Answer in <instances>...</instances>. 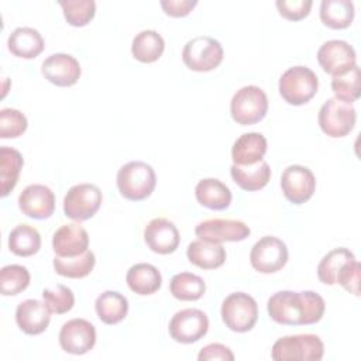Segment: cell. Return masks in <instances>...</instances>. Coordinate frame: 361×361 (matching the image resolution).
Here are the masks:
<instances>
[{
    "instance_id": "3957f363",
    "label": "cell",
    "mask_w": 361,
    "mask_h": 361,
    "mask_svg": "<svg viewBox=\"0 0 361 361\" xmlns=\"http://www.w3.org/2000/svg\"><path fill=\"white\" fill-rule=\"evenodd\" d=\"M323 354L324 344L316 334H295L281 337L274 343L271 351V357L276 361H320Z\"/></svg>"
},
{
    "instance_id": "8fae6325",
    "label": "cell",
    "mask_w": 361,
    "mask_h": 361,
    "mask_svg": "<svg viewBox=\"0 0 361 361\" xmlns=\"http://www.w3.org/2000/svg\"><path fill=\"white\" fill-rule=\"evenodd\" d=\"M171 337L182 344L199 341L209 330V319L203 310L182 309L176 312L169 322Z\"/></svg>"
},
{
    "instance_id": "8d00e7d4",
    "label": "cell",
    "mask_w": 361,
    "mask_h": 361,
    "mask_svg": "<svg viewBox=\"0 0 361 361\" xmlns=\"http://www.w3.org/2000/svg\"><path fill=\"white\" fill-rule=\"evenodd\" d=\"M66 21L73 27H83L94 17L96 3L93 0L59 1Z\"/></svg>"
},
{
    "instance_id": "836d02e7",
    "label": "cell",
    "mask_w": 361,
    "mask_h": 361,
    "mask_svg": "<svg viewBox=\"0 0 361 361\" xmlns=\"http://www.w3.org/2000/svg\"><path fill=\"white\" fill-rule=\"evenodd\" d=\"M354 258V254L344 247L329 251L317 265V276L320 282H323L324 285L337 283V275L341 267Z\"/></svg>"
},
{
    "instance_id": "ffe728a7",
    "label": "cell",
    "mask_w": 361,
    "mask_h": 361,
    "mask_svg": "<svg viewBox=\"0 0 361 361\" xmlns=\"http://www.w3.org/2000/svg\"><path fill=\"white\" fill-rule=\"evenodd\" d=\"M16 322L20 330H23L25 334L37 336L47 330L51 322V310L45 302L27 299L17 306Z\"/></svg>"
},
{
    "instance_id": "8992f818",
    "label": "cell",
    "mask_w": 361,
    "mask_h": 361,
    "mask_svg": "<svg viewBox=\"0 0 361 361\" xmlns=\"http://www.w3.org/2000/svg\"><path fill=\"white\" fill-rule=\"evenodd\" d=\"M319 126L324 134L333 138L345 137L355 126L357 111L353 103L331 97L319 110Z\"/></svg>"
},
{
    "instance_id": "ab89813d",
    "label": "cell",
    "mask_w": 361,
    "mask_h": 361,
    "mask_svg": "<svg viewBox=\"0 0 361 361\" xmlns=\"http://www.w3.org/2000/svg\"><path fill=\"white\" fill-rule=\"evenodd\" d=\"M276 8L279 14L289 21H299L309 16L312 8V0H276Z\"/></svg>"
},
{
    "instance_id": "52a82bcc",
    "label": "cell",
    "mask_w": 361,
    "mask_h": 361,
    "mask_svg": "<svg viewBox=\"0 0 361 361\" xmlns=\"http://www.w3.org/2000/svg\"><path fill=\"white\" fill-rule=\"evenodd\" d=\"M221 319L233 331H250L258 319V306L252 296L244 292L228 295L221 303Z\"/></svg>"
},
{
    "instance_id": "277c9868",
    "label": "cell",
    "mask_w": 361,
    "mask_h": 361,
    "mask_svg": "<svg viewBox=\"0 0 361 361\" xmlns=\"http://www.w3.org/2000/svg\"><path fill=\"white\" fill-rule=\"evenodd\" d=\"M319 87L316 73L307 66H292L279 79V93L282 99L293 106H300L313 99Z\"/></svg>"
},
{
    "instance_id": "4316f807",
    "label": "cell",
    "mask_w": 361,
    "mask_h": 361,
    "mask_svg": "<svg viewBox=\"0 0 361 361\" xmlns=\"http://www.w3.org/2000/svg\"><path fill=\"white\" fill-rule=\"evenodd\" d=\"M94 309L104 324H117L124 320L128 313V300L120 292L106 290L97 296Z\"/></svg>"
},
{
    "instance_id": "1f68e13d",
    "label": "cell",
    "mask_w": 361,
    "mask_h": 361,
    "mask_svg": "<svg viewBox=\"0 0 361 361\" xmlns=\"http://www.w3.org/2000/svg\"><path fill=\"white\" fill-rule=\"evenodd\" d=\"M96 258L92 251H86L76 257H55L54 269L58 275L72 279H79L87 276L94 268Z\"/></svg>"
},
{
    "instance_id": "9c48e42d",
    "label": "cell",
    "mask_w": 361,
    "mask_h": 361,
    "mask_svg": "<svg viewBox=\"0 0 361 361\" xmlns=\"http://www.w3.org/2000/svg\"><path fill=\"white\" fill-rule=\"evenodd\" d=\"M102 200V192L96 185L79 183L66 192L63 197V213L78 223L85 221L97 213Z\"/></svg>"
},
{
    "instance_id": "603a6c76",
    "label": "cell",
    "mask_w": 361,
    "mask_h": 361,
    "mask_svg": "<svg viewBox=\"0 0 361 361\" xmlns=\"http://www.w3.org/2000/svg\"><path fill=\"white\" fill-rule=\"evenodd\" d=\"M188 259L202 269H216L226 261V250L220 243L204 240L192 241L186 250Z\"/></svg>"
},
{
    "instance_id": "f35d334b",
    "label": "cell",
    "mask_w": 361,
    "mask_h": 361,
    "mask_svg": "<svg viewBox=\"0 0 361 361\" xmlns=\"http://www.w3.org/2000/svg\"><path fill=\"white\" fill-rule=\"evenodd\" d=\"M27 117L17 109H1L0 110V137L16 138L27 130Z\"/></svg>"
},
{
    "instance_id": "ac0fdd59",
    "label": "cell",
    "mask_w": 361,
    "mask_h": 361,
    "mask_svg": "<svg viewBox=\"0 0 361 361\" xmlns=\"http://www.w3.org/2000/svg\"><path fill=\"white\" fill-rule=\"evenodd\" d=\"M144 240L151 251L166 255L176 251L180 237L172 221L164 217H157L145 226Z\"/></svg>"
},
{
    "instance_id": "6da1fadb",
    "label": "cell",
    "mask_w": 361,
    "mask_h": 361,
    "mask_svg": "<svg viewBox=\"0 0 361 361\" xmlns=\"http://www.w3.org/2000/svg\"><path fill=\"white\" fill-rule=\"evenodd\" d=\"M269 317L286 326L317 323L326 309L324 299L313 290H279L267 303Z\"/></svg>"
},
{
    "instance_id": "7a4b0ae2",
    "label": "cell",
    "mask_w": 361,
    "mask_h": 361,
    "mask_svg": "<svg viewBox=\"0 0 361 361\" xmlns=\"http://www.w3.org/2000/svg\"><path fill=\"white\" fill-rule=\"evenodd\" d=\"M157 176L151 165L142 161H130L117 172V188L123 197L138 202L147 199L155 189Z\"/></svg>"
},
{
    "instance_id": "4dcf8cb0",
    "label": "cell",
    "mask_w": 361,
    "mask_h": 361,
    "mask_svg": "<svg viewBox=\"0 0 361 361\" xmlns=\"http://www.w3.org/2000/svg\"><path fill=\"white\" fill-rule=\"evenodd\" d=\"M8 248L14 255L31 257L41 248V235L32 226L18 224L10 231Z\"/></svg>"
},
{
    "instance_id": "83f0119b",
    "label": "cell",
    "mask_w": 361,
    "mask_h": 361,
    "mask_svg": "<svg viewBox=\"0 0 361 361\" xmlns=\"http://www.w3.org/2000/svg\"><path fill=\"white\" fill-rule=\"evenodd\" d=\"M165 49V41L154 30H142L140 31L131 44L133 56L144 63L155 62L161 58Z\"/></svg>"
},
{
    "instance_id": "74e56055",
    "label": "cell",
    "mask_w": 361,
    "mask_h": 361,
    "mask_svg": "<svg viewBox=\"0 0 361 361\" xmlns=\"http://www.w3.org/2000/svg\"><path fill=\"white\" fill-rule=\"evenodd\" d=\"M42 299L48 306V309L51 310V313H56V314H63L69 312L75 305L73 292L62 283H58L54 288L44 289Z\"/></svg>"
},
{
    "instance_id": "30bf717a",
    "label": "cell",
    "mask_w": 361,
    "mask_h": 361,
    "mask_svg": "<svg viewBox=\"0 0 361 361\" xmlns=\"http://www.w3.org/2000/svg\"><path fill=\"white\" fill-rule=\"evenodd\" d=\"M288 261L286 244L274 235L259 238L251 248L250 262L261 274H274L285 267Z\"/></svg>"
},
{
    "instance_id": "2e32d148",
    "label": "cell",
    "mask_w": 361,
    "mask_h": 361,
    "mask_svg": "<svg viewBox=\"0 0 361 361\" xmlns=\"http://www.w3.org/2000/svg\"><path fill=\"white\" fill-rule=\"evenodd\" d=\"M41 72L48 82L59 87L75 85L80 78V65L69 54H52L44 59Z\"/></svg>"
},
{
    "instance_id": "d4e9b609",
    "label": "cell",
    "mask_w": 361,
    "mask_h": 361,
    "mask_svg": "<svg viewBox=\"0 0 361 361\" xmlns=\"http://www.w3.org/2000/svg\"><path fill=\"white\" fill-rule=\"evenodd\" d=\"M230 175L235 185L241 189L254 192L262 189L271 179V168L262 159L252 165H235L233 164L230 168Z\"/></svg>"
},
{
    "instance_id": "d6a6232c",
    "label": "cell",
    "mask_w": 361,
    "mask_h": 361,
    "mask_svg": "<svg viewBox=\"0 0 361 361\" xmlns=\"http://www.w3.org/2000/svg\"><path fill=\"white\" fill-rule=\"evenodd\" d=\"M169 290L172 296L178 300H197L203 296L206 290V283L199 275L190 272H180L172 276L169 282Z\"/></svg>"
},
{
    "instance_id": "5b68a950",
    "label": "cell",
    "mask_w": 361,
    "mask_h": 361,
    "mask_svg": "<svg viewBox=\"0 0 361 361\" xmlns=\"http://www.w3.org/2000/svg\"><path fill=\"white\" fill-rule=\"evenodd\" d=\"M268 111V97L265 92L248 85L237 90L230 103V113L233 120L241 126H250L261 121Z\"/></svg>"
},
{
    "instance_id": "7bdbcfd3",
    "label": "cell",
    "mask_w": 361,
    "mask_h": 361,
    "mask_svg": "<svg viewBox=\"0 0 361 361\" xmlns=\"http://www.w3.org/2000/svg\"><path fill=\"white\" fill-rule=\"evenodd\" d=\"M196 0H162L161 7L164 8L165 14L171 17H185L188 16L195 7Z\"/></svg>"
},
{
    "instance_id": "cb8c5ba5",
    "label": "cell",
    "mask_w": 361,
    "mask_h": 361,
    "mask_svg": "<svg viewBox=\"0 0 361 361\" xmlns=\"http://www.w3.org/2000/svg\"><path fill=\"white\" fill-rule=\"evenodd\" d=\"M7 45L13 55L24 59H32L44 51V38L31 27H18L10 34Z\"/></svg>"
},
{
    "instance_id": "d6986e66",
    "label": "cell",
    "mask_w": 361,
    "mask_h": 361,
    "mask_svg": "<svg viewBox=\"0 0 361 361\" xmlns=\"http://www.w3.org/2000/svg\"><path fill=\"white\" fill-rule=\"evenodd\" d=\"M89 235L79 223L62 224L52 237V248L58 257H76L87 251Z\"/></svg>"
},
{
    "instance_id": "f1b7e54d",
    "label": "cell",
    "mask_w": 361,
    "mask_h": 361,
    "mask_svg": "<svg viewBox=\"0 0 361 361\" xmlns=\"http://www.w3.org/2000/svg\"><path fill=\"white\" fill-rule=\"evenodd\" d=\"M23 164L24 159L20 151L10 147L0 148V192L3 197L16 188Z\"/></svg>"
},
{
    "instance_id": "b9f144b4",
    "label": "cell",
    "mask_w": 361,
    "mask_h": 361,
    "mask_svg": "<svg viewBox=\"0 0 361 361\" xmlns=\"http://www.w3.org/2000/svg\"><path fill=\"white\" fill-rule=\"evenodd\" d=\"M199 361H209V360H223V361H233L234 354L228 347L220 343H212L203 347L197 355Z\"/></svg>"
},
{
    "instance_id": "f546056e",
    "label": "cell",
    "mask_w": 361,
    "mask_h": 361,
    "mask_svg": "<svg viewBox=\"0 0 361 361\" xmlns=\"http://www.w3.org/2000/svg\"><path fill=\"white\" fill-rule=\"evenodd\" d=\"M320 20L333 30L347 28L354 20V4L350 0H323Z\"/></svg>"
},
{
    "instance_id": "e0dca14e",
    "label": "cell",
    "mask_w": 361,
    "mask_h": 361,
    "mask_svg": "<svg viewBox=\"0 0 361 361\" xmlns=\"http://www.w3.org/2000/svg\"><path fill=\"white\" fill-rule=\"evenodd\" d=\"M18 207L31 219H48L55 210V195L45 185H28L18 196Z\"/></svg>"
},
{
    "instance_id": "e575fe53",
    "label": "cell",
    "mask_w": 361,
    "mask_h": 361,
    "mask_svg": "<svg viewBox=\"0 0 361 361\" xmlns=\"http://www.w3.org/2000/svg\"><path fill=\"white\" fill-rule=\"evenodd\" d=\"M30 272L18 264L6 265L0 269V292L4 296L18 295L30 285Z\"/></svg>"
},
{
    "instance_id": "d590c367",
    "label": "cell",
    "mask_w": 361,
    "mask_h": 361,
    "mask_svg": "<svg viewBox=\"0 0 361 361\" xmlns=\"http://www.w3.org/2000/svg\"><path fill=\"white\" fill-rule=\"evenodd\" d=\"M331 90L336 97L348 103L360 97V68L354 65L348 72L334 76L331 80Z\"/></svg>"
},
{
    "instance_id": "7402d4cb",
    "label": "cell",
    "mask_w": 361,
    "mask_h": 361,
    "mask_svg": "<svg viewBox=\"0 0 361 361\" xmlns=\"http://www.w3.org/2000/svg\"><path fill=\"white\" fill-rule=\"evenodd\" d=\"M196 200L212 210H224L230 206L233 195L227 185L216 178H204L195 188Z\"/></svg>"
},
{
    "instance_id": "7c38bea8",
    "label": "cell",
    "mask_w": 361,
    "mask_h": 361,
    "mask_svg": "<svg viewBox=\"0 0 361 361\" xmlns=\"http://www.w3.org/2000/svg\"><path fill=\"white\" fill-rule=\"evenodd\" d=\"M96 344V329L86 319H72L63 323L59 331V345L63 351L82 355Z\"/></svg>"
},
{
    "instance_id": "60d3db41",
    "label": "cell",
    "mask_w": 361,
    "mask_h": 361,
    "mask_svg": "<svg viewBox=\"0 0 361 361\" xmlns=\"http://www.w3.org/2000/svg\"><path fill=\"white\" fill-rule=\"evenodd\" d=\"M360 262L354 258L345 262L337 275V283L355 296L360 295Z\"/></svg>"
},
{
    "instance_id": "484cf974",
    "label": "cell",
    "mask_w": 361,
    "mask_h": 361,
    "mask_svg": "<svg viewBox=\"0 0 361 361\" xmlns=\"http://www.w3.org/2000/svg\"><path fill=\"white\" fill-rule=\"evenodd\" d=\"M126 282L128 288L137 295H152L155 293L162 283V276L157 267L147 262H140L127 271Z\"/></svg>"
},
{
    "instance_id": "5bb4252c",
    "label": "cell",
    "mask_w": 361,
    "mask_h": 361,
    "mask_svg": "<svg viewBox=\"0 0 361 361\" xmlns=\"http://www.w3.org/2000/svg\"><path fill=\"white\" fill-rule=\"evenodd\" d=\"M281 188L285 197L293 204L307 202L316 189V178L313 172L302 165H289L281 176Z\"/></svg>"
},
{
    "instance_id": "9a60e30c",
    "label": "cell",
    "mask_w": 361,
    "mask_h": 361,
    "mask_svg": "<svg viewBox=\"0 0 361 361\" xmlns=\"http://www.w3.org/2000/svg\"><path fill=\"white\" fill-rule=\"evenodd\" d=\"M250 233L251 230L244 221L230 219H207L195 228V234L200 240L220 244L224 241H243Z\"/></svg>"
},
{
    "instance_id": "4fadbf2b",
    "label": "cell",
    "mask_w": 361,
    "mask_h": 361,
    "mask_svg": "<svg viewBox=\"0 0 361 361\" xmlns=\"http://www.w3.org/2000/svg\"><path fill=\"white\" fill-rule=\"evenodd\" d=\"M317 61L323 71L334 78L348 72L357 65V55L348 42L343 39H330L319 48Z\"/></svg>"
},
{
    "instance_id": "44dd1931",
    "label": "cell",
    "mask_w": 361,
    "mask_h": 361,
    "mask_svg": "<svg viewBox=\"0 0 361 361\" xmlns=\"http://www.w3.org/2000/svg\"><path fill=\"white\" fill-rule=\"evenodd\" d=\"M267 152V138L261 133H245L231 147V158L235 165H252L262 161Z\"/></svg>"
},
{
    "instance_id": "ba28073f",
    "label": "cell",
    "mask_w": 361,
    "mask_h": 361,
    "mask_svg": "<svg viewBox=\"0 0 361 361\" xmlns=\"http://www.w3.org/2000/svg\"><path fill=\"white\" fill-rule=\"evenodd\" d=\"M221 44L206 35H199L189 39L182 51L183 63L195 72H209L217 68L223 61Z\"/></svg>"
}]
</instances>
